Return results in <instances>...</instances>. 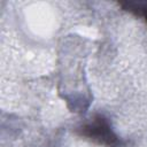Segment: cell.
Here are the masks:
<instances>
[{"mask_svg":"<svg viewBox=\"0 0 147 147\" xmlns=\"http://www.w3.org/2000/svg\"><path fill=\"white\" fill-rule=\"evenodd\" d=\"M76 134L103 147H123V140L111 126L110 119L103 114H95L75 130Z\"/></svg>","mask_w":147,"mask_h":147,"instance_id":"6da1fadb","label":"cell"},{"mask_svg":"<svg viewBox=\"0 0 147 147\" xmlns=\"http://www.w3.org/2000/svg\"><path fill=\"white\" fill-rule=\"evenodd\" d=\"M119 5L124 10L130 11L138 17H142L147 24V1H125Z\"/></svg>","mask_w":147,"mask_h":147,"instance_id":"7a4b0ae2","label":"cell"}]
</instances>
